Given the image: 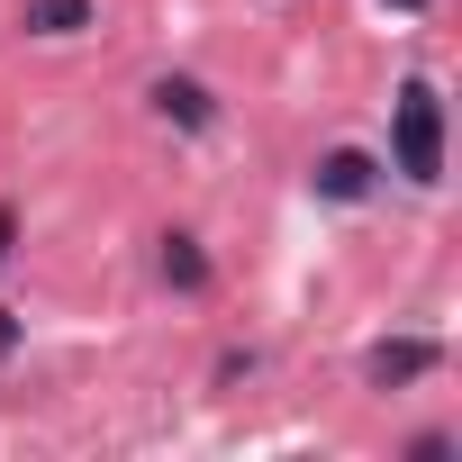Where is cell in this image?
Returning <instances> with one entry per match:
<instances>
[{"mask_svg": "<svg viewBox=\"0 0 462 462\" xmlns=\"http://www.w3.org/2000/svg\"><path fill=\"white\" fill-rule=\"evenodd\" d=\"M390 10H426V0H390Z\"/></svg>", "mask_w": 462, "mask_h": 462, "instance_id": "9c48e42d", "label": "cell"}, {"mask_svg": "<svg viewBox=\"0 0 462 462\" xmlns=\"http://www.w3.org/2000/svg\"><path fill=\"white\" fill-rule=\"evenodd\" d=\"M435 363H444L435 336H381V345L363 354V381H372V390H408V381H426Z\"/></svg>", "mask_w": 462, "mask_h": 462, "instance_id": "7a4b0ae2", "label": "cell"}, {"mask_svg": "<svg viewBox=\"0 0 462 462\" xmlns=\"http://www.w3.org/2000/svg\"><path fill=\"white\" fill-rule=\"evenodd\" d=\"M154 109H163L172 127H208V118H217L208 82H190V73H163V82H154Z\"/></svg>", "mask_w": 462, "mask_h": 462, "instance_id": "277c9868", "label": "cell"}, {"mask_svg": "<svg viewBox=\"0 0 462 462\" xmlns=\"http://www.w3.org/2000/svg\"><path fill=\"white\" fill-rule=\"evenodd\" d=\"M10 354H19V318H10V309H0V363H10Z\"/></svg>", "mask_w": 462, "mask_h": 462, "instance_id": "52a82bcc", "label": "cell"}, {"mask_svg": "<svg viewBox=\"0 0 462 462\" xmlns=\"http://www.w3.org/2000/svg\"><path fill=\"white\" fill-rule=\"evenodd\" d=\"M318 199H336V208H354V199H372V181H381V163L372 154H354V145H336V154H318Z\"/></svg>", "mask_w": 462, "mask_h": 462, "instance_id": "3957f363", "label": "cell"}, {"mask_svg": "<svg viewBox=\"0 0 462 462\" xmlns=\"http://www.w3.org/2000/svg\"><path fill=\"white\" fill-rule=\"evenodd\" d=\"M390 163L408 181H444V100H435V82L399 91V109H390Z\"/></svg>", "mask_w": 462, "mask_h": 462, "instance_id": "6da1fadb", "label": "cell"}, {"mask_svg": "<svg viewBox=\"0 0 462 462\" xmlns=\"http://www.w3.org/2000/svg\"><path fill=\"white\" fill-rule=\"evenodd\" d=\"M154 273H163L172 291H208V254H199V236H163V254H154Z\"/></svg>", "mask_w": 462, "mask_h": 462, "instance_id": "5b68a950", "label": "cell"}, {"mask_svg": "<svg viewBox=\"0 0 462 462\" xmlns=\"http://www.w3.org/2000/svg\"><path fill=\"white\" fill-rule=\"evenodd\" d=\"M10 236H19V208H10V199H0V254H10Z\"/></svg>", "mask_w": 462, "mask_h": 462, "instance_id": "ba28073f", "label": "cell"}, {"mask_svg": "<svg viewBox=\"0 0 462 462\" xmlns=\"http://www.w3.org/2000/svg\"><path fill=\"white\" fill-rule=\"evenodd\" d=\"M28 37H82L91 28V0H28Z\"/></svg>", "mask_w": 462, "mask_h": 462, "instance_id": "8992f818", "label": "cell"}]
</instances>
